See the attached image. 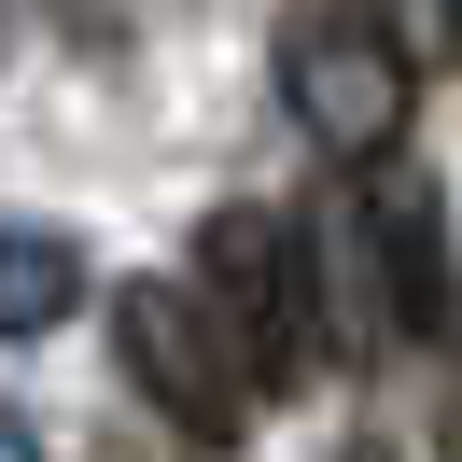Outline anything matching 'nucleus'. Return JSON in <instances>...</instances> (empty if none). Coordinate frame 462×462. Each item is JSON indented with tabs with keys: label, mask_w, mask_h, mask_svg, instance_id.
Listing matches in <instances>:
<instances>
[{
	"label": "nucleus",
	"mask_w": 462,
	"mask_h": 462,
	"mask_svg": "<svg viewBox=\"0 0 462 462\" xmlns=\"http://www.w3.org/2000/svg\"><path fill=\"white\" fill-rule=\"evenodd\" d=\"M309 238V309H322V350H393V337H434V294H448V225H434V182L406 169H365Z\"/></svg>",
	"instance_id": "obj_1"
},
{
	"label": "nucleus",
	"mask_w": 462,
	"mask_h": 462,
	"mask_svg": "<svg viewBox=\"0 0 462 462\" xmlns=\"http://www.w3.org/2000/svg\"><path fill=\"white\" fill-rule=\"evenodd\" d=\"M281 113L309 126V154H337L365 182V169H393L406 113H420V57L393 42L378 0H294L281 14Z\"/></svg>",
	"instance_id": "obj_2"
},
{
	"label": "nucleus",
	"mask_w": 462,
	"mask_h": 462,
	"mask_svg": "<svg viewBox=\"0 0 462 462\" xmlns=\"http://www.w3.org/2000/svg\"><path fill=\"white\" fill-rule=\"evenodd\" d=\"M197 294H210V322L238 337L253 393H281V378L337 365V350H322V309H309V238H294L281 210H253V197L210 210V225H197Z\"/></svg>",
	"instance_id": "obj_3"
},
{
	"label": "nucleus",
	"mask_w": 462,
	"mask_h": 462,
	"mask_svg": "<svg viewBox=\"0 0 462 462\" xmlns=\"http://www.w3.org/2000/svg\"><path fill=\"white\" fill-rule=\"evenodd\" d=\"M113 350H126V378H141V406H154L169 434L238 448V420H253V365H238V337L210 322L197 281H126V294H113Z\"/></svg>",
	"instance_id": "obj_4"
},
{
	"label": "nucleus",
	"mask_w": 462,
	"mask_h": 462,
	"mask_svg": "<svg viewBox=\"0 0 462 462\" xmlns=\"http://www.w3.org/2000/svg\"><path fill=\"white\" fill-rule=\"evenodd\" d=\"M70 309H85V253L29 210H0V337H57Z\"/></svg>",
	"instance_id": "obj_5"
},
{
	"label": "nucleus",
	"mask_w": 462,
	"mask_h": 462,
	"mask_svg": "<svg viewBox=\"0 0 462 462\" xmlns=\"http://www.w3.org/2000/svg\"><path fill=\"white\" fill-rule=\"evenodd\" d=\"M378 14H393V42H406V57H462V0H378Z\"/></svg>",
	"instance_id": "obj_6"
},
{
	"label": "nucleus",
	"mask_w": 462,
	"mask_h": 462,
	"mask_svg": "<svg viewBox=\"0 0 462 462\" xmlns=\"http://www.w3.org/2000/svg\"><path fill=\"white\" fill-rule=\"evenodd\" d=\"M337 462H448V448H420V434H350Z\"/></svg>",
	"instance_id": "obj_7"
},
{
	"label": "nucleus",
	"mask_w": 462,
	"mask_h": 462,
	"mask_svg": "<svg viewBox=\"0 0 462 462\" xmlns=\"http://www.w3.org/2000/svg\"><path fill=\"white\" fill-rule=\"evenodd\" d=\"M0 462H42V434H29V420H14V406H0Z\"/></svg>",
	"instance_id": "obj_8"
}]
</instances>
